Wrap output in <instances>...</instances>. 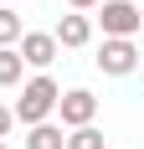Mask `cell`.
<instances>
[{"label": "cell", "mask_w": 144, "mask_h": 149, "mask_svg": "<svg viewBox=\"0 0 144 149\" xmlns=\"http://www.w3.org/2000/svg\"><path fill=\"white\" fill-rule=\"evenodd\" d=\"M57 93H62V88L52 82V77L36 72L26 88H21V98H15V108H10V118L26 123V129H31V123H46V118H52V108H57Z\"/></svg>", "instance_id": "obj_1"}, {"label": "cell", "mask_w": 144, "mask_h": 149, "mask_svg": "<svg viewBox=\"0 0 144 149\" xmlns=\"http://www.w3.org/2000/svg\"><path fill=\"white\" fill-rule=\"evenodd\" d=\"M103 36H124V41H134V31L144 26V15L134 0H103Z\"/></svg>", "instance_id": "obj_2"}, {"label": "cell", "mask_w": 144, "mask_h": 149, "mask_svg": "<svg viewBox=\"0 0 144 149\" xmlns=\"http://www.w3.org/2000/svg\"><path fill=\"white\" fill-rule=\"evenodd\" d=\"M52 113H62V123L67 129H82V123H93L98 118V98L87 88H72V93H57V108Z\"/></svg>", "instance_id": "obj_3"}, {"label": "cell", "mask_w": 144, "mask_h": 149, "mask_svg": "<svg viewBox=\"0 0 144 149\" xmlns=\"http://www.w3.org/2000/svg\"><path fill=\"white\" fill-rule=\"evenodd\" d=\"M98 67H103L108 77H129L134 67H139V46L124 41V36H108V41H103V52H98Z\"/></svg>", "instance_id": "obj_4"}, {"label": "cell", "mask_w": 144, "mask_h": 149, "mask_svg": "<svg viewBox=\"0 0 144 149\" xmlns=\"http://www.w3.org/2000/svg\"><path fill=\"white\" fill-rule=\"evenodd\" d=\"M15 57H21V67H52V62H57V41H52V31H21Z\"/></svg>", "instance_id": "obj_5"}, {"label": "cell", "mask_w": 144, "mask_h": 149, "mask_svg": "<svg viewBox=\"0 0 144 149\" xmlns=\"http://www.w3.org/2000/svg\"><path fill=\"white\" fill-rule=\"evenodd\" d=\"M52 41L57 46H87L93 41V21H87V15H62L57 31H52Z\"/></svg>", "instance_id": "obj_6"}, {"label": "cell", "mask_w": 144, "mask_h": 149, "mask_svg": "<svg viewBox=\"0 0 144 149\" xmlns=\"http://www.w3.org/2000/svg\"><path fill=\"white\" fill-rule=\"evenodd\" d=\"M26 149H62V129H57V123H31Z\"/></svg>", "instance_id": "obj_7"}, {"label": "cell", "mask_w": 144, "mask_h": 149, "mask_svg": "<svg viewBox=\"0 0 144 149\" xmlns=\"http://www.w3.org/2000/svg\"><path fill=\"white\" fill-rule=\"evenodd\" d=\"M62 149H103V134L93 123H82V129H72V134L62 139Z\"/></svg>", "instance_id": "obj_8"}, {"label": "cell", "mask_w": 144, "mask_h": 149, "mask_svg": "<svg viewBox=\"0 0 144 149\" xmlns=\"http://www.w3.org/2000/svg\"><path fill=\"white\" fill-rule=\"evenodd\" d=\"M21 82V57L15 46H0V88H15Z\"/></svg>", "instance_id": "obj_9"}, {"label": "cell", "mask_w": 144, "mask_h": 149, "mask_svg": "<svg viewBox=\"0 0 144 149\" xmlns=\"http://www.w3.org/2000/svg\"><path fill=\"white\" fill-rule=\"evenodd\" d=\"M10 41H21V15L0 10V46H10Z\"/></svg>", "instance_id": "obj_10"}, {"label": "cell", "mask_w": 144, "mask_h": 149, "mask_svg": "<svg viewBox=\"0 0 144 149\" xmlns=\"http://www.w3.org/2000/svg\"><path fill=\"white\" fill-rule=\"evenodd\" d=\"M10 129H15V118H10V108H0V139L10 134Z\"/></svg>", "instance_id": "obj_11"}, {"label": "cell", "mask_w": 144, "mask_h": 149, "mask_svg": "<svg viewBox=\"0 0 144 149\" xmlns=\"http://www.w3.org/2000/svg\"><path fill=\"white\" fill-rule=\"evenodd\" d=\"M67 5H72V10H87V5H98V0H67Z\"/></svg>", "instance_id": "obj_12"}, {"label": "cell", "mask_w": 144, "mask_h": 149, "mask_svg": "<svg viewBox=\"0 0 144 149\" xmlns=\"http://www.w3.org/2000/svg\"><path fill=\"white\" fill-rule=\"evenodd\" d=\"M0 149H5V139H0Z\"/></svg>", "instance_id": "obj_13"}]
</instances>
